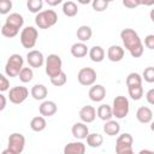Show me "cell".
<instances>
[{
	"label": "cell",
	"instance_id": "6da1fadb",
	"mask_svg": "<svg viewBox=\"0 0 154 154\" xmlns=\"http://www.w3.org/2000/svg\"><path fill=\"white\" fill-rule=\"evenodd\" d=\"M120 38L122 42L125 47V49H128L131 54L132 58H140L143 54L144 47L143 43L138 36V34L130 28H125L120 31Z\"/></svg>",
	"mask_w": 154,
	"mask_h": 154
},
{
	"label": "cell",
	"instance_id": "7a4b0ae2",
	"mask_svg": "<svg viewBox=\"0 0 154 154\" xmlns=\"http://www.w3.org/2000/svg\"><path fill=\"white\" fill-rule=\"evenodd\" d=\"M58 22V14L54 10H43L35 17V23L40 29H49Z\"/></svg>",
	"mask_w": 154,
	"mask_h": 154
},
{
	"label": "cell",
	"instance_id": "3957f363",
	"mask_svg": "<svg viewBox=\"0 0 154 154\" xmlns=\"http://www.w3.org/2000/svg\"><path fill=\"white\" fill-rule=\"evenodd\" d=\"M24 64V59L20 54H12L10 55V58L7 59L6 61V65H5V73L8 76V77H17L19 76L22 69L24 67L23 66Z\"/></svg>",
	"mask_w": 154,
	"mask_h": 154
},
{
	"label": "cell",
	"instance_id": "277c9868",
	"mask_svg": "<svg viewBox=\"0 0 154 154\" xmlns=\"http://www.w3.org/2000/svg\"><path fill=\"white\" fill-rule=\"evenodd\" d=\"M45 66H46L45 67L46 73L48 75L49 78H53L58 76L60 72H63V61L58 54H49L46 58Z\"/></svg>",
	"mask_w": 154,
	"mask_h": 154
},
{
	"label": "cell",
	"instance_id": "5b68a950",
	"mask_svg": "<svg viewBox=\"0 0 154 154\" xmlns=\"http://www.w3.org/2000/svg\"><path fill=\"white\" fill-rule=\"evenodd\" d=\"M129 111H130L129 100L123 95L116 96V99L113 100V103H112L113 117H116L117 119H123L129 114Z\"/></svg>",
	"mask_w": 154,
	"mask_h": 154
},
{
	"label": "cell",
	"instance_id": "8992f818",
	"mask_svg": "<svg viewBox=\"0 0 154 154\" xmlns=\"http://www.w3.org/2000/svg\"><path fill=\"white\" fill-rule=\"evenodd\" d=\"M37 37H38V31L35 26H25L24 29H22V32H20V43L24 48H34V46L36 45V41H37Z\"/></svg>",
	"mask_w": 154,
	"mask_h": 154
},
{
	"label": "cell",
	"instance_id": "52a82bcc",
	"mask_svg": "<svg viewBox=\"0 0 154 154\" xmlns=\"http://www.w3.org/2000/svg\"><path fill=\"white\" fill-rule=\"evenodd\" d=\"M28 96H29V90L23 85L12 87L8 90V100L14 105L23 103Z\"/></svg>",
	"mask_w": 154,
	"mask_h": 154
},
{
	"label": "cell",
	"instance_id": "ba28073f",
	"mask_svg": "<svg viewBox=\"0 0 154 154\" xmlns=\"http://www.w3.org/2000/svg\"><path fill=\"white\" fill-rule=\"evenodd\" d=\"M77 79L79 84L84 87L94 85V83L96 82V71L93 67H83L78 71Z\"/></svg>",
	"mask_w": 154,
	"mask_h": 154
},
{
	"label": "cell",
	"instance_id": "9c48e42d",
	"mask_svg": "<svg viewBox=\"0 0 154 154\" xmlns=\"http://www.w3.org/2000/svg\"><path fill=\"white\" fill-rule=\"evenodd\" d=\"M25 147V137L20 132H13L8 136V146L7 148L13 150L17 154H20Z\"/></svg>",
	"mask_w": 154,
	"mask_h": 154
},
{
	"label": "cell",
	"instance_id": "30bf717a",
	"mask_svg": "<svg viewBox=\"0 0 154 154\" xmlns=\"http://www.w3.org/2000/svg\"><path fill=\"white\" fill-rule=\"evenodd\" d=\"M26 61H28L30 67L38 69V67H41L46 63V59H45L42 52H40L37 49H31L26 54Z\"/></svg>",
	"mask_w": 154,
	"mask_h": 154
},
{
	"label": "cell",
	"instance_id": "8fae6325",
	"mask_svg": "<svg viewBox=\"0 0 154 154\" xmlns=\"http://www.w3.org/2000/svg\"><path fill=\"white\" fill-rule=\"evenodd\" d=\"M132 142H134V138L129 132H124L119 135L116 141V153L124 150V149L132 148Z\"/></svg>",
	"mask_w": 154,
	"mask_h": 154
},
{
	"label": "cell",
	"instance_id": "7c38bea8",
	"mask_svg": "<svg viewBox=\"0 0 154 154\" xmlns=\"http://www.w3.org/2000/svg\"><path fill=\"white\" fill-rule=\"evenodd\" d=\"M58 111V106L54 101L52 100H45L42 101V103L38 106V112L42 117L47 118V117H52L57 113Z\"/></svg>",
	"mask_w": 154,
	"mask_h": 154
},
{
	"label": "cell",
	"instance_id": "4fadbf2b",
	"mask_svg": "<svg viewBox=\"0 0 154 154\" xmlns=\"http://www.w3.org/2000/svg\"><path fill=\"white\" fill-rule=\"evenodd\" d=\"M79 119L81 122L88 124V123H93L96 118V109L90 106V105H87V106H83L81 109H79Z\"/></svg>",
	"mask_w": 154,
	"mask_h": 154
},
{
	"label": "cell",
	"instance_id": "5bb4252c",
	"mask_svg": "<svg viewBox=\"0 0 154 154\" xmlns=\"http://www.w3.org/2000/svg\"><path fill=\"white\" fill-rule=\"evenodd\" d=\"M71 132H72V135H73L75 138H77V140H84L89 135V129H88V126H87L85 123L77 122V123H75L72 125Z\"/></svg>",
	"mask_w": 154,
	"mask_h": 154
},
{
	"label": "cell",
	"instance_id": "9a60e30c",
	"mask_svg": "<svg viewBox=\"0 0 154 154\" xmlns=\"http://www.w3.org/2000/svg\"><path fill=\"white\" fill-rule=\"evenodd\" d=\"M88 95H89V99H90L91 101H94V102H100V101H102V100L105 99V96H106V89H105V87L101 85V84H94V85H91V88L89 89Z\"/></svg>",
	"mask_w": 154,
	"mask_h": 154
},
{
	"label": "cell",
	"instance_id": "2e32d148",
	"mask_svg": "<svg viewBox=\"0 0 154 154\" xmlns=\"http://www.w3.org/2000/svg\"><path fill=\"white\" fill-rule=\"evenodd\" d=\"M107 58L113 61V63H118L124 58V48L118 46V45H112L108 47L107 49Z\"/></svg>",
	"mask_w": 154,
	"mask_h": 154
},
{
	"label": "cell",
	"instance_id": "e0dca14e",
	"mask_svg": "<svg viewBox=\"0 0 154 154\" xmlns=\"http://www.w3.org/2000/svg\"><path fill=\"white\" fill-rule=\"evenodd\" d=\"M85 153V144L81 141L70 142L64 147L63 154H84Z\"/></svg>",
	"mask_w": 154,
	"mask_h": 154
},
{
	"label": "cell",
	"instance_id": "ac0fdd59",
	"mask_svg": "<svg viewBox=\"0 0 154 154\" xmlns=\"http://www.w3.org/2000/svg\"><path fill=\"white\" fill-rule=\"evenodd\" d=\"M136 118L140 123L142 124H148V123H152V119H153V112L149 107L147 106H141L137 112H136Z\"/></svg>",
	"mask_w": 154,
	"mask_h": 154
},
{
	"label": "cell",
	"instance_id": "d6986e66",
	"mask_svg": "<svg viewBox=\"0 0 154 154\" xmlns=\"http://www.w3.org/2000/svg\"><path fill=\"white\" fill-rule=\"evenodd\" d=\"M96 114H97V117H99L101 120H103V122L111 120L112 117H113L112 106H109V105H107V103L100 105V106L97 107V109H96Z\"/></svg>",
	"mask_w": 154,
	"mask_h": 154
},
{
	"label": "cell",
	"instance_id": "ffe728a7",
	"mask_svg": "<svg viewBox=\"0 0 154 154\" xmlns=\"http://www.w3.org/2000/svg\"><path fill=\"white\" fill-rule=\"evenodd\" d=\"M5 23L19 30V29L23 26V24H24V18H23V16H22V14H19V13L14 12V13H10V14L6 17Z\"/></svg>",
	"mask_w": 154,
	"mask_h": 154
},
{
	"label": "cell",
	"instance_id": "44dd1931",
	"mask_svg": "<svg viewBox=\"0 0 154 154\" xmlns=\"http://www.w3.org/2000/svg\"><path fill=\"white\" fill-rule=\"evenodd\" d=\"M70 51H71V54L75 58H83V57H85L89 53V48L83 42H76V43H73L71 46V49Z\"/></svg>",
	"mask_w": 154,
	"mask_h": 154
},
{
	"label": "cell",
	"instance_id": "7402d4cb",
	"mask_svg": "<svg viewBox=\"0 0 154 154\" xmlns=\"http://www.w3.org/2000/svg\"><path fill=\"white\" fill-rule=\"evenodd\" d=\"M76 36L79 40V42H83L84 43V42H87V41H89L91 38L93 30H91V28L89 25H81L77 29V31H76Z\"/></svg>",
	"mask_w": 154,
	"mask_h": 154
},
{
	"label": "cell",
	"instance_id": "603a6c76",
	"mask_svg": "<svg viewBox=\"0 0 154 154\" xmlns=\"http://www.w3.org/2000/svg\"><path fill=\"white\" fill-rule=\"evenodd\" d=\"M30 94H31V96H32L35 100L41 101V100H45V99L47 97L48 90H47L46 85H43V84H35V85L31 88Z\"/></svg>",
	"mask_w": 154,
	"mask_h": 154
},
{
	"label": "cell",
	"instance_id": "cb8c5ba5",
	"mask_svg": "<svg viewBox=\"0 0 154 154\" xmlns=\"http://www.w3.org/2000/svg\"><path fill=\"white\" fill-rule=\"evenodd\" d=\"M89 58L94 63H101L105 59V51L101 46H93L89 49Z\"/></svg>",
	"mask_w": 154,
	"mask_h": 154
},
{
	"label": "cell",
	"instance_id": "d4e9b609",
	"mask_svg": "<svg viewBox=\"0 0 154 154\" xmlns=\"http://www.w3.org/2000/svg\"><path fill=\"white\" fill-rule=\"evenodd\" d=\"M46 125H47L46 119H45V117H42V116H36V117H34V118L31 119V122H30V128H31V130L35 131V132H41V131H43V130L46 129Z\"/></svg>",
	"mask_w": 154,
	"mask_h": 154
},
{
	"label": "cell",
	"instance_id": "484cf974",
	"mask_svg": "<svg viewBox=\"0 0 154 154\" xmlns=\"http://www.w3.org/2000/svg\"><path fill=\"white\" fill-rule=\"evenodd\" d=\"M119 131H120V125L116 120L111 119V120L106 122L105 125H103V132L108 136H116V135L119 134Z\"/></svg>",
	"mask_w": 154,
	"mask_h": 154
},
{
	"label": "cell",
	"instance_id": "4316f807",
	"mask_svg": "<svg viewBox=\"0 0 154 154\" xmlns=\"http://www.w3.org/2000/svg\"><path fill=\"white\" fill-rule=\"evenodd\" d=\"M85 140H87V144H88L89 147H91V148H99V147H101V144L103 143V137H102V135H100V134H97V132L89 134Z\"/></svg>",
	"mask_w": 154,
	"mask_h": 154
},
{
	"label": "cell",
	"instance_id": "83f0119b",
	"mask_svg": "<svg viewBox=\"0 0 154 154\" xmlns=\"http://www.w3.org/2000/svg\"><path fill=\"white\" fill-rule=\"evenodd\" d=\"M63 13L67 17H75L78 13V7H77L76 2H73L71 0L65 1L63 4Z\"/></svg>",
	"mask_w": 154,
	"mask_h": 154
},
{
	"label": "cell",
	"instance_id": "f1b7e54d",
	"mask_svg": "<svg viewBox=\"0 0 154 154\" xmlns=\"http://www.w3.org/2000/svg\"><path fill=\"white\" fill-rule=\"evenodd\" d=\"M142 85V76L137 72H131L126 77V87Z\"/></svg>",
	"mask_w": 154,
	"mask_h": 154
},
{
	"label": "cell",
	"instance_id": "f546056e",
	"mask_svg": "<svg viewBox=\"0 0 154 154\" xmlns=\"http://www.w3.org/2000/svg\"><path fill=\"white\" fill-rule=\"evenodd\" d=\"M128 91L129 95L132 100L137 101L141 100L143 96V87L142 85H134V87H128Z\"/></svg>",
	"mask_w": 154,
	"mask_h": 154
},
{
	"label": "cell",
	"instance_id": "4dcf8cb0",
	"mask_svg": "<svg viewBox=\"0 0 154 154\" xmlns=\"http://www.w3.org/2000/svg\"><path fill=\"white\" fill-rule=\"evenodd\" d=\"M18 77H19V81L22 83H29L32 79V77H34V71L29 66L28 67H23Z\"/></svg>",
	"mask_w": 154,
	"mask_h": 154
},
{
	"label": "cell",
	"instance_id": "1f68e13d",
	"mask_svg": "<svg viewBox=\"0 0 154 154\" xmlns=\"http://www.w3.org/2000/svg\"><path fill=\"white\" fill-rule=\"evenodd\" d=\"M42 6H43V1L42 0H28L26 2V7L30 12L32 13H40L41 10H42Z\"/></svg>",
	"mask_w": 154,
	"mask_h": 154
},
{
	"label": "cell",
	"instance_id": "d6a6232c",
	"mask_svg": "<svg viewBox=\"0 0 154 154\" xmlns=\"http://www.w3.org/2000/svg\"><path fill=\"white\" fill-rule=\"evenodd\" d=\"M18 32H19V30H18V29H16V28H13V26H11V25L6 24V23H4V25L1 26V34H2L5 37L12 38V37L17 36V34H18Z\"/></svg>",
	"mask_w": 154,
	"mask_h": 154
},
{
	"label": "cell",
	"instance_id": "836d02e7",
	"mask_svg": "<svg viewBox=\"0 0 154 154\" xmlns=\"http://www.w3.org/2000/svg\"><path fill=\"white\" fill-rule=\"evenodd\" d=\"M66 82H67V76H66V73H65L64 71L60 72L58 76L51 78V83H52L54 87H63Z\"/></svg>",
	"mask_w": 154,
	"mask_h": 154
},
{
	"label": "cell",
	"instance_id": "e575fe53",
	"mask_svg": "<svg viewBox=\"0 0 154 154\" xmlns=\"http://www.w3.org/2000/svg\"><path fill=\"white\" fill-rule=\"evenodd\" d=\"M142 79H144L147 83H154V66H148L143 70Z\"/></svg>",
	"mask_w": 154,
	"mask_h": 154
},
{
	"label": "cell",
	"instance_id": "d590c367",
	"mask_svg": "<svg viewBox=\"0 0 154 154\" xmlns=\"http://www.w3.org/2000/svg\"><path fill=\"white\" fill-rule=\"evenodd\" d=\"M91 6H93L94 11L102 12L108 7V1H106V0H94L91 2Z\"/></svg>",
	"mask_w": 154,
	"mask_h": 154
},
{
	"label": "cell",
	"instance_id": "8d00e7d4",
	"mask_svg": "<svg viewBox=\"0 0 154 154\" xmlns=\"http://www.w3.org/2000/svg\"><path fill=\"white\" fill-rule=\"evenodd\" d=\"M12 8V1L11 0H1L0 1V13L6 14Z\"/></svg>",
	"mask_w": 154,
	"mask_h": 154
},
{
	"label": "cell",
	"instance_id": "74e56055",
	"mask_svg": "<svg viewBox=\"0 0 154 154\" xmlns=\"http://www.w3.org/2000/svg\"><path fill=\"white\" fill-rule=\"evenodd\" d=\"M6 90H10V81L5 75H0V91L4 93Z\"/></svg>",
	"mask_w": 154,
	"mask_h": 154
},
{
	"label": "cell",
	"instance_id": "f35d334b",
	"mask_svg": "<svg viewBox=\"0 0 154 154\" xmlns=\"http://www.w3.org/2000/svg\"><path fill=\"white\" fill-rule=\"evenodd\" d=\"M144 46L148 49H154V34H149L144 37Z\"/></svg>",
	"mask_w": 154,
	"mask_h": 154
},
{
	"label": "cell",
	"instance_id": "ab89813d",
	"mask_svg": "<svg viewBox=\"0 0 154 154\" xmlns=\"http://www.w3.org/2000/svg\"><path fill=\"white\" fill-rule=\"evenodd\" d=\"M123 5L128 8H135L141 5V0H123Z\"/></svg>",
	"mask_w": 154,
	"mask_h": 154
},
{
	"label": "cell",
	"instance_id": "60d3db41",
	"mask_svg": "<svg viewBox=\"0 0 154 154\" xmlns=\"http://www.w3.org/2000/svg\"><path fill=\"white\" fill-rule=\"evenodd\" d=\"M146 99H147L148 103L154 105V88H152V89H149V90L147 91V94H146Z\"/></svg>",
	"mask_w": 154,
	"mask_h": 154
},
{
	"label": "cell",
	"instance_id": "b9f144b4",
	"mask_svg": "<svg viewBox=\"0 0 154 154\" xmlns=\"http://www.w3.org/2000/svg\"><path fill=\"white\" fill-rule=\"evenodd\" d=\"M6 107V96L4 94H0V111H2Z\"/></svg>",
	"mask_w": 154,
	"mask_h": 154
},
{
	"label": "cell",
	"instance_id": "7bdbcfd3",
	"mask_svg": "<svg viewBox=\"0 0 154 154\" xmlns=\"http://www.w3.org/2000/svg\"><path fill=\"white\" fill-rule=\"evenodd\" d=\"M47 4L49 6H57V5L61 4V0H47Z\"/></svg>",
	"mask_w": 154,
	"mask_h": 154
},
{
	"label": "cell",
	"instance_id": "ee69618b",
	"mask_svg": "<svg viewBox=\"0 0 154 154\" xmlns=\"http://www.w3.org/2000/svg\"><path fill=\"white\" fill-rule=\"evenodd\" d=\"M117 154H134V150H132V148H129V149L120 150V152H118Z\"/></svg>",
	"mask_w": 154,
	"mask_h": 154
},
{
	"label": "cell",
	"instance_id": "f6af8a7d",
	"mask_svg": "<svg viewBox=\"0 0 154 154\" xmlns=\"http://www.w3.org/2000/svg\"><path fill=\"white\" fill-rule=\"evenodd\" d=\"M138 154H154V152L149 150V149H142V150H140Z\"/></svg>",
	"mask_w": 154,
	"mask_h": 154
},
{
	"label": "cell",
	"instance_id": "bcb514c9",
	"mask_svg": "<svg viewBox=\"0 0 154 154\" xmlns=\"http://www.w3.org/2000/svg\"><path fill=\"white\" fill-rule=\"evenodd\" d=\"M1 154H17V153H14L13 150H11V149L6 148V149H4V150L1 152Z\"/></svg>",
	"mask_w": 154,
	"mask_h": 154
},
{
	"label": "cell",
	"instance_id": "7dc6e473",
	"mask_svg": "<svg viewBox=\"0 0 154 154\" xmlns=\"http://www.w3.org/2000/svg\"><path fill=\"white\" fill-rule=\"evenodd\" d=\"M141 5H146V6L154 5V0H152V1H141Z\"/></svg>",
	"mask_w": 154,
	"mask_h": 154
},
{
	"label": "cell",
	"instance_id": "c3c4849f",
	"mask_svg": "<svg viewBox=\"0 0 154 154\" xmlns=\"http://www.w3.org/2000/svg\"><path fill=\"white\" fill-rule=\"evenodd\" d=\"M149 16H150V19L154 22V8H152V10H150V13H149Z\"/></svg>",
	"mask_w": 154,
	"mask_h": 154
},
{
	"label": "cell",
	"instance_id": "681fc988",
	"mask_svg": "<svg viewBox=\"0 0 154 154\" xmlns=\"http://www.w3.org/2000/svg\"><path fill=\"white\" fill-rule=\"evenodd\" d=\"M150 130H152V131L154 132V120H153V122L150 123Z\"/></svg>",
	"mask_w": 154,
	"mask_h": 154
},
{
	"label": "cell",
	"instance_id": "f907efd6",
	"mask_svg": "<svg viewBox=\"0 0 154 154\" xmlns=\"http://www.w3.org/2000/svg\"><path fill=\"white\" fill-rule=\"evenodd\" d=\"M79 2H81V4H90L89 0H87V1H84V0H79Z\"/></svg>",
	"mask_w": 154,
	"mask_h": 154
}]
</instances>
